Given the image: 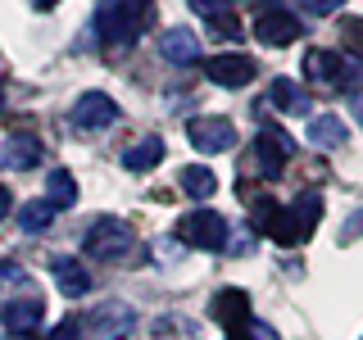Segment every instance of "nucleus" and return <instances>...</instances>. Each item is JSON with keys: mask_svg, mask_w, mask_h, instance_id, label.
<instances>
[{"mask_svg": "<svg viewBox=\"0 0 363 340\" xmlns=\"http://www.w3.org/2000/svg\"><path fill=\"white\" fill-rule=\"evenodd\" d=\"M155 23L150 0H100L96 5V37L105 45H128Z\"/></svg>", "mask_w": 363, "mask_h": 340, "instance_id": "nucleus-1", "label": "nucleus"}, {"mask_svg": "<svg viewBox=\"0 0 363 340\" xmlns=\"http://www.w3.org/2000/svg\"><path fill=\"white\" fill-rule=\"evenodd\" d=\"M318 218H323V200L313 196V191H304L300 200L291 204V209H281L277 213V222H272V241L277 245H304L313 236V227H318Z\"/></svg>", "mask_w": 363, "mask_h": 340, "instance_id": "nucleus-2", "label": "nucleus"}, {"mask_svg": "<svg viewBox=\"0 0 363 340\" xmlns=\"http://www.w3.org/2000/svg\"><path fill=\"white\" fill-rule=\"evenodd\" d=\"M132 327H136V313L128 304L109 300V304H96V309L77 322V332H82V340H123Z\"/></svg>", "mask_w": 363, "mask_h": 340, "instance_id": "nucleus-3", "label": "nucleus"}, {"mask_svg": "<svg viewBox=\"0 0 363 340\" xmlns=\"http://www.w3.org/2000/svg\"><path fill=\"white\" fill-rule=\"evenodd\" d=\"M82 249L86 259H123L132 249V227L118 218H96L82 236Z\"/></svg>", "mask_w": 363, "mask_h": 340, "instance_id": "nucleus-4", "label": "nucleus"}, {"mask_svg": "<svg viewBox=\"0 0 363 340\" xmlns=\"http://www.w3.org/2000/svg\"><path fill=\"white\" fill-rule=\"evenodd\" d=\"M255 37L264 45H272V50H281V45L300 41V18H295L281 0H264V9H259V18H255Z\"/></svg>", "mask_w": 363, "mask_h": 340, "instance_id": "nucleus-5", "label": "nucleus"}, {"mask_svg": "<svg viewBox=\"0 0 363 340\" xmlns=\"http://www.w3.org/2000/svg\"><path fill=\"white\" fill-rule=\"evenodd\" d=\"M177 236L186 245H196V249H223L227 245V222L213 209H196V213H186V218L177 222Z\"/></svg>", "mask_w": 363, "mask_h": 340, "instance_id": "nucleus-6", "label": "nucleus"}, {"mask_svg": "<svg viewBox=\"0 0 363 340\" xmlns=\"http://www.w3.org/2000/svg\"><path fill=\"white\" fill-rule=\"evenodd\" d=\"M73 128H82V132H100V128H113L118 123V105L105 96V91H86V96H77L73 100Z\"/></svg>", "mask_w": 363, "mask_h": 340, "instance_id": "nucleus-7", "label": "nucleus"}, {"mask_svg": "<svg viewBox=\"0 0 363 340\" xmlns=\"http://www.w3.org/2000/svg\"><path fill=\"white\" fill-rule=\"evenodd\" d=\"M204 77H209V82H218V86H227V91L250 86V82H255V60L241 55V50L213 55V60H204Z\"/></svg>", "mask_w": 363, "mask_h": 340, "instance_id": "nucleus-8", "label": "nucleus"}, {"mask_svg": "<svg viewBox=\"0 0 363 340\" xmlns=\"http://www.w3.org/2000/svg\"><path fill=\"white\" fill-rule=\"evenodd\" d=\"M186 136L200 154H227L236 145V128L227 118H196V123H186Z\"/></svg>", "mask_w": 363, "mask_h": 340, "instance_id": "nucleus-9", "label": "nucleus"}, {"mask_svg": "<svg viewBox=\"0 0 363 340\" xmlns=\"http://www.w3.org/2000/svg\"><path fill=\"white\" fill-rule=\"evenodd\" d=\"M304 77L309 82H318V86H345V77L354 82L359 77V68H350L340 55H332V50H309L304 55Z\"/></svg>", "mask_w": 363, "mask_h": 340, "instance_id": "nucleus-10", "label": "nucleus"}, {"mask_svg": "<svg viewBox=\"0 0 363 340\" xmlns=\"http://www.w3.org/2000/svg\"><path fill=\"white\" fill-rule=\"evenodd\" d=\"M291 150H295V141L281 128H264L255 136V159H259V168H264V177H277L281 168H286Z\"/></svg>", "mask_w": 363, "mask_h": 340, "instance_id": "nucleus-11", "label": "nucleus"}, {"mask_svg": "<svg viewBox=\"0 0 363 340\" xmlns=\"http://www.w3.org/2000/svg\"><path fill=\"white\" fill-rule=\"evenodd\" d=\"M0 317H5V327H9V332H37V327H41V317H45V300H41V295H18V300H9L5 304V309H0Z\"/></svg>", "mask_w": 363, "mask_h": 340, "instance_id": "nucleus-12", "label": "nucleus"}, {"mask_svg": "<svg viewBox=\"0 0 363 340\" xmlns=\"http://www.w3.org/2000/svg\"><path fill=\"white\" fill-rule=\"evenodd\" d=\"M50 272H55V286H60V295H68V300H82V295L91 290V272L82 268V259L60 254L50 264Z\"/></svg>", "mask_w": 363, "mask_h": 340, "instance_id": "nucleus-13", "label": "nucleus"}, {"mask_svg": "<svg viewBox=\"0 0 363 340\" xmlns=\"http://www.w3.org/2000/svg\"><path fill=\"white\" fill-rule=\"evenodd\" d=\"M209 313H213V322H223L227 332H241V322L250 317V300H245V290H218L213 295V304H209Z\"/></svg>", "mask_w": 363, "mask_h": 340, "instance_id": "nucleus-14", "label": "nucleus"}, {"mask_svg": "<svg viewBox=\"0 0 363 340\" xmlns=\"http://www.w3.org/2000/svg\"><path fill=\"white\" fill-rule=\"evenodd\" d=\"M159 55H164L168 64H177V68L196 64V60H200V41H196V32H191V28H168V32H164V41H159Z\"/></svg>", "mask_w": 363, "mask_h": 340, "instance_id": "nucleus-15", "label": "nucleus"}, {"mask_svg": "<svg viewBox=\"0 0 363 340\" xmlns=\"http://www.w3.org/2000/svg\"><path fill=\"white\" fill-rule=\"evenodd\" d=\"M186 5L196 9V14L209 23V28L218 32V37H232V41L241 37V18H236L232 9H227V0H186Z\"/></svg>", "mask_w": 363, "mask_h": 340, "instance_id": "nucleus-16", "label": "nucleus"}, {"mask_svg": "<svg viewBox=\"0 0 363 340\" xmlns=\"http://www.w3.org/2000/svg\"><path fill=\"white\" fill-rule=\"evenodd\" d=\"M5 168H14V173H28V168H37L41 164V141L37 136H28V132H18V136H9L5 141Z\"/></svg>", "mask_w": 363, "mask_h": 340, "instance_id": "nucleus-17", "label": "nucleus"}, {"mask_svg": "<svg viewBox=\"0 0 363 340\" xmlns=\"http://www.w3.org/2000/svg\"><path fill=\"white\" fill-rule=\"evenodd\" d=\"M159 164H164V141H159V136H141V141L128 145V154H123V168H128V173H150Z\"/></svg>", "mask_w": 363, "mask_h": 340, "instance_id": "nucleus-18", "label": "nucleus"}, {"mask_svg": "<svg viewBox=\"0 0 363 340\" xmlns=\"http://www.w3.org/2000/svg\"><path fill=\"white\" fill-rule=\"evenodd\" d=\"M350 128L340 123V113H318V118L309 123V145L313 150H327V145H345Z\"/></svg>", "mask_w": 363, "mask_h": 340, "instance_id": "nucleus-19", "label": "nucleus"}, {"mask_svg": "<svg viewBox=\"0 0 363 340\" xmlns=\"http://www.w3.org/2000/svg\"><path fill=\"white\" fill-rule=\"evenodd\" d=\"M177 186L186 191L191 200H209L213 191H218V177H213V173H209L204 164H186V168L177 173Z\"/></svg>", "mask_w": 363, "mask_h": 340, "instance_id": "nucleus-20", "label": "nucleus"}, {"mask_svg": "<svg viewBox=\"0 0 363 340\" xmlns=\"http://www.w3.org/2000/svg\"><path fill=\"white\" fill-rule=\"evenodd\" d=\"M45 186H50V196H45V200H50L55 209H73V204H77V177L68 173V168H55Z\"/></svg>", "mask_w": 363, "mask_h": 340, "instance_id": "nucleus-21", "label": "nucleus"}, {"mask_svg": "<svg viewBox=\"0 0 363 340\" xmlns=\"http://www.w3.org/2000/svg\"><path fill=\"white\" fill-rule=\"evenodd\" d=\"M50 222H55V204L50 200H32V204H23V209H18V227H23V232H32V236L45 232Z\"/></svg>", "mask_w": 363, "mask_h": 340, "instance_id": "nucleus-22", "label": "nucleus"}, {"mask_svg": "<svg viewBox=\"0 0 363 340\" xmlns=\"http://www.w3.org/2000/svg\"><path fill=\"white\" fill-rule=\"evenodd\" d=\"M268 100H272L277 109H291V113H304V109H309V100L295 91L291 77H277V82H272V91H268Z\"/></svg>", "mask_w": 363, "mask_h": 340, "instance_id": "nucleus-23", "label": "nucleus"}, {"mask_svg": "<svg viewBox=\"0 0 363 340\" xmlns=\"http://www.w3.org/2000/svg\"><path fill=\"white\" fill-rule=\"evenodd\" d=\"M277 213H281V204L272 200V196H259L255 204H250V222H255V232H272V222H277Z\"/></svg>", "mask_w": 363, "mask_h": 340, "instance_id": "nucleus-24", "label": "nucleus"}, {"mask_svg": "<svg viewBox=\"0 0 363 340\" xmlns=\"http://www.w3.org/2000/svg\"><path fill=\"white\" fill-rule=\"evenodd\" d=\"M340 41L350 45V55L363 60V18H340Z\"/></svg>", "mask_w": 363, "mask_h": 340, "instance_id": "nucleus-25", "label": "nucleus"}, {"mask_svg": "<svg viewBox=\"0 0 363 340\" xmlns=\"http://www.w3.org/2000/svg\"><path fill=\"white\" fill-rule=\"evenodd\" d=\"M18 286H28V272L5 259V264H0V295H9V290H18Z\"/></svg>", "mask_w": 363, "mask_h": 340, "instance_id": "nucleus-26", "label": "nucleus"}, {"mask_svg": "<svg viewBox=\"0 0 363 340\" xmlns=\"http://www.w3.org/2000/svg\"><path fill=\"white\" fill-rule=\"evenodd\" d=\"M304 5H309V14H336L345 0H304Z\"/></svg>", "mask_w": 363, "mask_h": 340, "instance_id": "nucleus-27", "label": "nucleus"}, {"mask_svg": "<svg viewBox=\"0 0 363 340\" xmlns=\"http://www.w3.org/2000/svg\"><path fill=\"white\" fill-rule=\"evenodd\" d=\"M50 340H82V332H77V322H64L60 332H50Z\"/></svg>", "mask_w": 363, "mask_h": 340, "instance_id": "nucleus-28", "label": "nucleus"}, {"mask_svg": "<svg viewBox=\"0 0 363 340\" xmlns=\"http://www.w3.org/2000/svg\"><path fill=\"white\" fill-rule=\"evenodd\" d=\"M9 209H14V196H9V186H0V218H9Z\"/></svg>", "mask_w": 363, "mask_h": 340, "instance_id": "nucleus-29", "label": "nucleus"}, {"mask_svg": "<svg viewBox=\"0 0 363 340\" xmlns=\"http://www.w3.org/2000/svg\"><path fill=\"white\" fill-rule=\"evenodd\" d=\"M350 113H354L359 128H363V91H359V96H350Z\"/></svg>", "mask_w": 363, "mask_h": 340, "instance_id": "nucleus-30", "label": "nucleus"}, {"mask_svg": "<svg viewBox=\"0 0 363 340\" xmlns=\"http://www.w3.org/2000/svg\"><path fill=\"white\" fill-rule=\"evenodd\" d=\"M32 5H37V9H50V5H55V0H32Z\"/></svg>", "mask_w": 363, "mask_h": 340, "instance_id": "nucleus-31", "label": "nucleus"}, {"mask_svg": "<svg viewBox=\"0 0 363 340\" xmlns=\"http://www.w3.org/2000/svg\"><path fill=\"white\" fill-rule=\"evenodd\" d=\"M232 340H250V336H241V332H232Z\"/></svg>", "mask_w": 363, "mask_h": 340, "instance_id": "nucleus-32", "label": "nucleus"}, {"mask_svg": "<svg viewBox=\"0 0 363 340\" xmlns=\"http://www.w3.org/2000/svg\"><path fill=\"white\" fill-rule=\"evenodd\" d=\"M0 105H5V91H0Z\"/></svg>", "mask_w": 363, "mask_h": 340, "instance_id": "nucleus-33", "label": "nucleus"}]
</instances>
